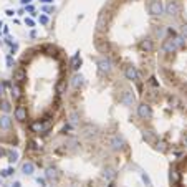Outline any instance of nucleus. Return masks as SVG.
<instances>
[{
    "mask_svg": "<svg viewBox=\"0 0 187 187\" xmlns=\"http://www.w3.org/2000/svg\"><path fill=\"white\" fill-rule=\"evenodd\" d=\"M12 128V118L8 114H3V116H0V129H5V131H8Z\"/></svg>",
    "mask_w": 187,
    "mask_h": 187,
    "instance_id": "1",
    "label": "nucleus"
},
{
    "mask_svg": "<svg viewBox=\"0 0 187 187\" xmlns=\"http://www.w3.org/2000/svg\"><path fill=\"white\" fill-rule=\"evenodd\" d=\"M121 103H124V105L131 106L133 103H134V96H133V93H131V91H124V93H122V96H121Z\"/></svg>",
    "mask_w": 187,
    "mask_h": 187,
    "instance_id": "2",
    "label": "nucleus"
},
{
    "mask_svg": "<svg viewBox=\"0 0 187 187\" xmlns=\"http://www.w3.org/2000/svg\"><path fill=\"white\" fill-rule=\"evenodd\" d=\"M0 111H3L5 114H7V113H10V111H12V105H10L8 101L2 99V101H0Z\"/></svg>",
    "mask_w": 187,
    "mask_h": 187,
    "instance_id": "3",
    "label": "nucleus"
},
{
    "mask_svg": "<svg viewBox=\"0 0 187 187\" xmlns=\"http://www.w3.org/2000/svg\"><path fill=\"white\" fill-rule=\"evenodd\" d=\"M22 171H23V174H33V171H35V166L31 164V162H25L23 166H22Z\"/></svg>",
    "mask_w": 187,
    "mask_h": 187,
    "instance_id": "4",
    "label": "nucleus"
},
{
    "mask_svg": "<svg viewBox=\"0 0 187 187\" xmlns=\"http://www.w3.org/2000/svg\"><path fill=\"white\" fill-rule=\"evenodd\" d=\"M103 176H105V179H109V180H111V179L114 177V171L111 169V167H106V169H105V174H103Z\"/></svg>",
    "mask_w": 187,
    "mask_h": 187,
    "instance_id": "5",
    "label": "nucleus"
},
{
    "mask_svg": "<svg viewBox=\"0 0 187 187\" xmlns=\"http://www.w3.org/2000/svg\"><path fill=\"white\" fill-rule=\"evenodd\" d=\"M56 176H58V174H56V171L53 169V167H50V169H47V177H48L50 180L56 179Z\"/></svg>",
    "mask_w": 187,
    "mask_h": 187,
    "instance_id": "6",
    "label": "nucleus"
},
{
    "mask_svg": "<svg viewBox=\"0 0 187 187\" xmlns=\"http://www.w3.org/2000/svg\"><path fill=\"white\" fill-rule=\"evenodd\" d=\"M73 85H75L76 88L83 85V76H81V75H76L75 78H73Z\"/></svg>",
    "mask_w": 187,
    "mask_h": 187,
    "instance_id": "7",
    "label": "nucleus"
},
{
    "mask_svg": "<svg viewBox=\"0 0 187 187\" xmlns=\"http://www.w3.org/2000/svg\"><path fill=\"white\" fill-rule=\"evenodd\" d=\"M8 157H10V159H8L10 162H15V161L18 159V154H17V152L14 151V152H10V154H8Z\"/></svg>",
    "mask_w": 187,
    "mask_h": 187,
    "instance_id": "8",
    "label": "nucleus"
},
{
    "mask_svg": "<svg viewBox=\"0 0 187 187\" xmlns=\"http://www.w3.org/2000/svg\"><path fill=\"white\" fill-rule=\"evenodd\" d=\"M25 25H27V27H35V22L33 20H31V18H25Z\"/></svg>",
    "mask_w": 187,
    "mask_h": 187,
    "instance_id": "9",
    "label": "nucleus"
},
{
    "mask_svg": "<svg viewBox=\"0 0 187 187\" xmlns=\"http://www.w3.org/2000/svg\"><path fill=\"white\" fill-rule=\"evenodd\" d=\"M40 23H42V25H47V23H48V17H47V15H42V17H40Z\"/></svg>",
    "mask_w": 187,
    "mask_h": 187,
    "instance_id": "10",
    "label": "nucleus"
},
{
    "mask_svg": "<svg viewBox=\"0 0 187 187\" xmlns=\"http://www.w3.org/2000/svg\"><path fill=\"white\" fill-rule=\"evenodd\" d=\"M37 182L40 184L42 187H47V182H45V179H40V177H38V179H37Z\"/></svg>",
    "mask_w": 187,
    "mask_h": 187,
    "instance_id": "11",
    "label": "nucleus"
},
{
    "mask_svg": "<svg viewBox=\"0 0 187 187\" xmlns=\"http://www.w3.org/2000/svg\"><path fill=\"white\" fill-rule=\"evenodd\" d=\"M3 93H5V85H3V83H0V98L3 96Z\"/></svg>",
    "mask_w": 187,
    "mask_h": 187,
    "instance_id": "12",
    "label": "nucleus"
},
{
    "mask_svg": "<svg viewBox=\"0 0 187 187\" xmlns=\"http://www.w3.org/2000/svg\"><path fill=\"white\" fill-rule=\"evenodd\" d=\"M143 179H144V182H146L147 185H151V180H149V177H147L146 174H143Z\"/></svg>",
    "mask_w": 187,
    "mask_h": 187,
    "instance_id": "13",
    "label": "nucleus"
},
{
    "mask_svg": "<svg viewBox=\"0 0 187 187\" xmlns=\"http://www.w3.org/2000/svg\"><path fill=\"white\" fill-rule=\"evenodd\" d=\"M7 65H8V66H14V60H12V56L7 58Z\"/></svg>",
    "mask_w": 187,
    "mask_h": 187,
    "instance_id": "14",
    "label": "nucleus"
},
{
    "mask_svg": "<svg viewBox=\"0 0 187 187\" xmlns=\"http://www.w3.org/2000/svg\"><path fill=\"white\" fill-rule=\"evenodd\" d=\"M12 187H20V182H15V184L12 185Z\"/></svg>",
    "mask_w": 187,
    "mask_h": 187,
    "instance_id": "15",
    "label": "nucleus"
}]
</instances>
